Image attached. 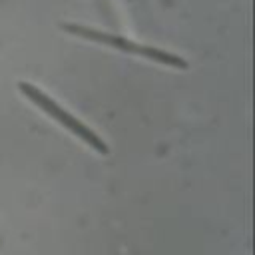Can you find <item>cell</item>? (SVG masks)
<instances>
[{"mask_svg": "<svg viewBox=\"0 0 255 255\" xmlns=\"http://www.w3.org/2000/svg\"><path fill=\"white\" fill-rule=\"evenodd\" d=\"M20 92L32 102V104H36L44 114H48L50 118H54L60 126H64L68 131H72L76 137H80L84 143H88L92 149H96L98 153H102V155H108L110 153V147H108V143L94 131V129H90L84 122H80L78 118H74L70 112H66L60 104H56L50 96H46L42 90H38L36 86H32V84H28V82H20Z\"/></svg>", "mask_w": 255, "mask_h": 255, "instance_id": "6da1fadb", "label": "cell"}, {"mask_svg": "<svg viewBox=\"0 0 255 255\" xmlns=\"http://www.w3.org/2000/svg\"><path fill=\"white\" fill-rule=\"evenodd\" d=\"M68 32L76 34V36H82V38H88V40H94V42H100V44H106V46H112L116 50H122V52H129V54H135V56H143V58H149L153 62H159V64H165V66H171V68H179V70H185L187 68V62L175 54H169V52H163L159 48H151V46H141V44H135L131 40H126V38H120V36H112L108 32H100V30H92V28H86V26H78V24H68L66 26Z\"/></svg>", "mask_w": 255, "mask_h": 255, "instance_id": "7a4b0ae2", "label": "cell"}]
</instances>
